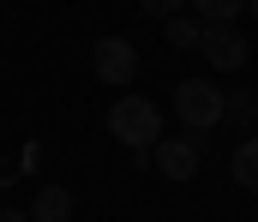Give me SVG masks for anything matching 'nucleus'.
Listing matches in <instances>:
<instances>
[{
	"mask_svg": "<svg viewBox=\"0 0 258 222\" xmlns=\"http://www.w3.org/2000/svg\"><path fill=\"white\" fill-rule=\"evenodd\" d=\"M90 72L102 78V84H132V72H138V48H132L126 36H96V48H90Z\"/></svg>",
	"mask_w": 258,
	"mask_h": 222,
	"instance_id": "4",
	"label": "nucleus"
},
{
	"mask_svg": "<svg viewBox=\"0 0 258 222\" xmlns=\"http://www.w3.org/2000/svg\"><path fill=\"white\" fill-rule=\"evenodd\" d=\"M138 6H144V18H162V24H168V18H180L192 0H138Z\"/></svg>",
	"mask_w": 258,
	"mask_h": 222,
	"instance_id": "10",
	"label": "nucleus"
},
{
	"mask_svg": "<svg viewBox=\"0 0 258 222\" xmlns=\"http://www.w3.org/2000/svg\"><path fill=\"white\" fill-rule=\"evenodd\" d=\"M198 54H204L216 72H240L252 48H246V36H240L234 24H204V36H198Z\"/></svg>",
	"mask_w": 258,
	"mask_h": 222,
	"instance_id": "3",
	"label": "nucleus"
},
{
	"mask_svg": "<svg viewBox=\"0 0 258 222\" xmlns=\"http://www.w3.org/2000/svg\"><path fill=\"white\" fill-rule=\"evenodd\" d=\"M108 132L120 138V144H156L162 138V114H156V102H144V96H114V108H108Z\"/></svg>",
	"mask_w": 258,
	"mask_h": 222,
	"instance_id": "2",
	"label": "nucleus"
},
{
	"mask_svg": "<svg viewBox=\"0 0 258 222\" xmlns=\"http://www.w3.org/2000/svg\"><path fill=\"white\" fill-rule=\"evenodd\" d=\"M72 216V192L66 186H36V198H30V222H66Z\"/></svg>",
	"mask_w": 258,
	"mask_h": 222,
	"instance_id": "6",
	"label": "nucleus"
},
{
	"mask_svg": "<svg viewBox=\"0 0 258 222\" xmlns=\"http://www.w3.org/2000/svg\"><path fill=\"white\" fill-rule=\"evenodd\" d=\"M162 30H168V48H198V36H204V18H186V12H180V18H168Z\"/></svg>",
	"mask_w": 258,
	"mask_h": 222,
	"instance_id": "8",
	"label": "nucleus"
},
{
	"mask_svg": "<svg viewBox=\"0 0 258 222\" xmlns=\"http://www.w3.org/2000/svg\"><path fill=\"white\" fill-rule=\"evenodd\" d=\"M246 6H252V18H258V0H246Z\"/></svg>",
	"mask_w": 258,
	"mask_h": 222,
	"instance_id": "12",
	"label": "nucleus"
},
{
	"mask_svg": "<svg viewBox=\"0 0 258 222\" xmlns=\"http://www.w3.org/2000/svg\"><path fill=\"white\" fill-rule=\"evenodd\" d=\"M174 114L186 120V132H210L228 120V90L204 84V78H180L174 84Z\"/></svg>",
	"mask_w": 258,
	"mask_h": 222,
	"instance_id": "1",
	"label": "nucleus"
},
{
	"mask_svg": "<svg viewBox=\"0 0 258 222\" xmlns=\"http://www.w3.org/2000/svg\"><path fill=\"white\" fill-rule=\"evenodd\" d=\"M0 222H30V216H24V210H6V204H0Z\"/></svg>",
	"mask_w": 258,
	"mask_h": 222,
	"instance_id": "11",
	"label": "nucleus"
},
{
	"mask_svg": "<svg viewBox=\"0 0 258 222\" xmlns=\"http://www.w3.org/2000/svg\"><path fill=\"white\" fill-rule=\"evenodd\" d=\"M150 162H156L168 180H192V174H198V162H204V150H198V138H192V132H186V138H156Z\"/></svg>",
	"mask_w": 258,
	"mask_h": 222,
	"instance_id": "5",
	"label": "nucleus"
},
{
	"mask_svg": "<svg viewBox=\"0 0 258 222\" xmlns=\"http://www.w3.org/2000/svg\"><path fill=\"white\" fill-rule=\"evenodd\" d=\"M234 180H240V192H258V138H240L234 144Z\"/></svg>",
	"mask_w": 258,
	"mask_h": 222,
	"instance_id": "7",
	"label": "nucleus"
},
{
	"mask_svg": "<svg viewBox=\"0 0 258 222\" xmlns=\"http://www.w3.org/2000/svg\"><path fill=\"white\" fill-rule=\"evenodd\" d=\"M240 6H246V0H192V12L204 18V24H234Z\"/></svg>",
	"mask_w": 258,
	"mask_h": 222,
	"instance_id": "9",
	"label": "nucleus"
}]
</instances>
